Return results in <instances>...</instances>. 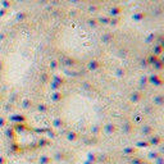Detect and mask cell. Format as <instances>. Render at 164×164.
I'll return each instance as SVG.
<instances>
[{"label":"cell","instance_id":"obj_1","mask_svg":"<svg viewBox=\"0 0 164 164\" xmlns=\"http://www.w3.org/2000/svg\"><path fill=\"white\" fill-rule=\"evenodd\" d=\"M4 156H5V151H4V144L0 140V164H4Z\"/></svg>","mask_w":164,"mask_h":164}]
</instances>
